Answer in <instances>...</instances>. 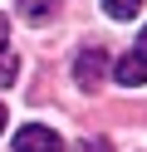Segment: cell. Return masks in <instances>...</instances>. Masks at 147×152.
I'll use <instances>...</instances> for the list:
<instances>
[{
	"instance_id": "9c48e42d",
	"label": "cell",
	"mask_w": 147,
	"mask_h": 152,
	"mask_svg": "<svg viewBox=\"0 0 147 152\" xmlns=\"http://www.w3.org/2000/svg\"><path fill=\"white\" fill-rule=\"evenodd\" d=\"M137 54L147 59V25H142V34H137Z\"/></svg>"
},
{
	"instance_id": "30bf717a",
	"label": "cell",
	"mask_w": 147,
	"mask_h": 152,
	"mask_svg": "<svg viewBox=\"0 0 147 152\" xmlns=\"http://www.w3.org/2000/svg\"><path fill=\"white\" fill-rule=\"evenodd\" d=\"M0 132H5V103H0Z\"/></svg>"
},
{
	"instance_id": "ba28073f",
	"label": "cell",
	"mask_w": 147,
	"mask_h": 152,
	"mask_svg": "<svg viewBox=\"0 0 147 152\" xmlns=\"http://www.w3.org/2000/svg\"><path fill=\"white\" fill-rule=\"evenodd\" d=\"M0 49H10V20L0 15Z\"/></svg>"
},
{
	"instance_id": "7a4b0ae2",
	"label": "cell",
	"mask_w": 147,
	"mask_h": 152,
	"mask_svg": "<svg viewBox=\"0 0 147 152\" xmlns=\"http://www.w3.org/2000/svg\"><path fill=\"white\" fill-rule=\"evenodd\" d=\"M64 142H59L54 128H44V123H25V128L15 132V152H59Z\"/></svg>"
},
{
	"instance_id": "8992f818",
	"label": "cell",
	"mask_w": 147,
	"mask_h": 152,
	"mask_svg": "<svg viewBox=\"0 0 147 152\" xmlns=\"http://www.w3.org/2000/svg\"><path fill=\"white\" fill-rule=\"evenodd\" d=\"M15 74H20L15 49H0V88H5V83H15Z\"/></svg>"
},
{
	"instance_id": "277c9868",
	"label": "cell",
	"mask_w": 147,
	"mask_h": 152,
	"mask_svg": "<svg viewBox=\"0 0 147 152\" xmlns=\"http://www.w3.org/2000/svg\"><path fill=\"white\" fill-rule=\"evenodd\" d=\"M15 5H20V20H29V25L54 20V10H59V0H15Z\"/></svg>"
},
{
	"instance_id": "6da1fadb",
	"label": "cell",
	"mask_w": 147,
	"mask_h": 152,
	"mask_svg": "<svg viewBox=\"0 0 147 152\" xmlns=\"http://www.w3.org/2000/svg\"><path fill=\"white\" fill-rule=\"evenodd\" d=\"M103 74H108V54H103V44L78 49V59H74V83L93 88V83H103Z\"/></svg>"
},
{
	"instance_id": "5b68a950",
	"label": "cell",
	"mask_w": 147,
	"mask_h": 152,
	"mask_svg": "<svg viewBox=\"0 0 147 152\" xmlns=\"http://www.w3.org/2000/svg\"><path fill=\"white\" fill-rule=\"evenodd\" d=\"M103 10H108V20H132L142 10V0H103Z\"/></svg>"
},
{
	"instance_id": "3957f363",
	"label": "cell",
	"mask_w": 147,
	"mask_h": 152,
	"mask_svg": "<svg viewBox=\"0 0 147 152\" xmlns=\"http://www.w3.org/2000/svg\"><path fill=\"white\" fill-rule=\"evenodd\" d=\"M113 79L123 83V88H142V83H147V59H142L137 49H127L123 59L113 64Z\"/></svg>"
},
{
	"instance_id": "52a82bcc",
	"label": "cell",
	"mask_w": 147,
	"mask_h": 152,
	"mask_svg": "<svg viewBox=\"0 0 147 152\" xmlns=\"http://www.w3.org/2000/svg\"><path fill=\"white\" fill-rule=\"evenodd\" d=\"M74 152H108V137H83Z\"/></svg>"
}]
</instances>
